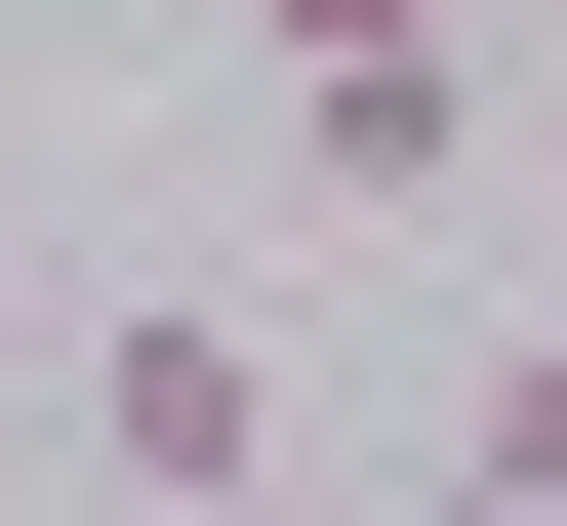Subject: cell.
I'll return each mask as SVG.
<instances>
[{"mask_svg": "<svg viewBox=\"0 0 567 526\" xmlns=\"http://www.w3.org/2000/svg\"><path fill=\"white\" fill-rule=\"evenodd\" d=\"M284 41H446V0H284Z\"/></svg>", "mask_w": 567, "mask_h": 526, "instance_id": "4", "label": "cell"}, {"mask_svg": "<svg viewBox=\"0 0 567 526\" xmlns=\"http://www.w3.org/2000/svg\"><path fill=\"white\" fill-rule=\"evenodd\" d=\"M446 163H486L446 41H284V203H446Z\"/></svg>", "mask_w": 567, "mask_h": 526, "instance_id": "2", "label": "cell"}, {"mask_svg": "<svg viewBox=\"0 0 567 526\" xmlns=\"http://www.w3.org/2000/svg\"><path fill=\"white\" fill-rule=\"evenodd\" d=\"M446 486H567V324H527V364H486V405H446Z\"/></svg>", "mask_w": 567, "mask_h": 526, "instance_id": "3", "label": "cell"}, {"mask_svg": "<svg viewBox=\"0 0 567 526\" xmlns=\"http://www.w3.org/2000/svg\"><path fill=\"white\" fill-rule=\"evenodd\" d=\"M0 364H41V244H0Z\"/></svg>", "mask_w": 567, "mask_h": 526, "instance_id": "6", "label": "cell"}, {"mask_svg": "<svg viewBox=\"0 0 567 526\" xmlns=\"http://www.w3.org/2000/svg\"><path fill=\"white\" fill-rule=\"evenodd\" d=\"M244 526H365V486H244ZM405 526H446V486H405Z\"/></svg>", "mask_w": 567, "mask_h": 526, "instance_id": "5", "label": "cell"}, {"mask_svg": "<svg viewBox=\"0 0 567 526\" xmlns=\"http://www.w3.org/2000/svg\"><path fill=\"white\" fill-rule=\"evenodd\" d=\"M41 405H82V486H163V526H244V486H284V324H244V283H122Z\"/></svg>", "mask_w": 567, "mask_h": 526, "instance_id": "1", "label": "cell"}]
</instances>
